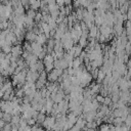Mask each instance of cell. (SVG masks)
I'll use <instances>...</instances> for the list:
<instances>
[{
    "label": "cell",
    "instance_id": "obj_1",
    "mask_svg": "<svg viewBox=\"0 0 131 131\" xmlns=\"http://www.w3.org/2000/svg\"><path fill=\"white\" fill-rule=\"evenodd\" d=\"M43 124L47 129H52V127H53L54 124H55V120H54V118H52V117L46 118L43 122Z\"/></svg>",
    "mask_w": 131,
    "mask_h": 131
},
{
    "label": "cell",
    "instance_id": "obj_2",
    "mask_svg": "<svg viewBox=\"0 0 131 131\" xmlns=\"http://www.w3.org/2000/svg\"><path fill=\"white\" fill-rule=\"evenodd\" d=\"M44 62H45V64H46V66L52 64V62H53V57H52L51 55H47V56H45Z\"/></svg>",
    "mask_w": 131,
    "mask_h": 131
},
{
    "label": "cell",
    "instance_id": "obj_3",
    "mask_svg": "<svg viewBox=\"0 0 131 131\" xmlns=\"http://www.w3.org/2000/svg\"><path fill=\"white\" fill-rule=\"evenodd\" d=\"M96 33H97V29H96L95 27L91 28V31H90V36H91V37H95Z\"/></svg>",
    "mask_w": 131,
    "mask_h": 131
},
{
    "label": "cell",
    "instance_id": "obj_4",
    "mask_svg": "<svg viewBox=\"0 0 131 131\" xmlns=\"http://www.w3.org/2000/svg\"><path fill=\"white\" fill-rule=\"evenodd\" d=\"M103 103H104V104H107V106H109V104H111V103H112V99H111L110 97H106V98H104Z\"/></svg>",
    "mask_w": 131,
    "mask_h": 131
},
{
    "label": "cell",
    "instance_id": "obj_5",
    "mask_svg": "<svg viewBox=\"0 0 131 131\" xmlns=\"http://www.w3.org/2000/svg\"><path fill=\"white\" fill-rule=\"evenodd\" d=\"M96 101H97V102H103V101H104V97L101 96V95H97V97H96Z\"/></svg>",
    "mask_w": 131,
    "mask_h": 131
},
{
    "label": "cell",
    "instance_id": "obj_6",
    "mask_svg": "<svg viewBox=\"0 0 131 131\" xmlns=\"http://www.w3.org/2000/svg\"><path fill=\"white\" fill-rule=\"evenodd\" d=\"M129 130H130V131H131V127H130V128H129Z\"/></svg>",
    "mask_w": 131,
    "mask_h": 131
}]
</instances>
